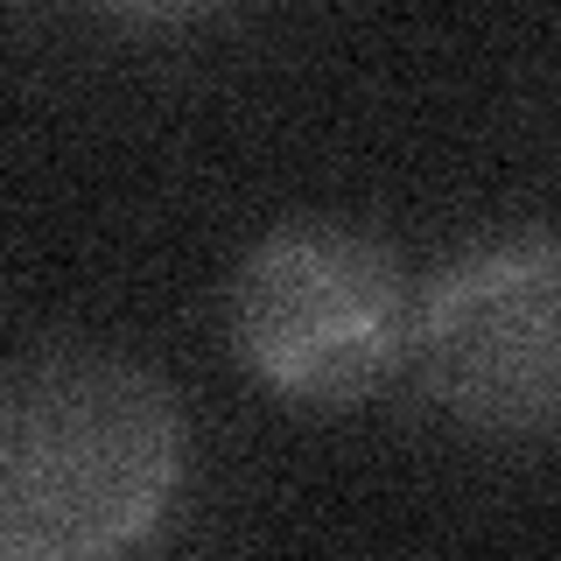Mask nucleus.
Segmentation results:
<instances>
[{
  "label": "nucleus",
  "instance_id": "f257e3e1",
  "mask_svg": "<svg viewBox=\"0 0 561 561\" xmlns=\"http://www.w3.org/2000/svg\"><path fill=\"white\" fill-rule=\"evenodd\" d=\"M183 484V408L154 373L57 351L0 379V561L119 554Z\"/></svg>",
  "mask_w": 561,
  "mask_h": 561
},
{
  "label": "nucleus",
  "instance_id": "f03ea898",
  "mask_svg": "<svg viewBox=\"0 0 561 561\" xmlns=\"http://www.w3.org/2000/svg\"><path fill=\"white\" fill-rule=\"evenodd\" d=\"M414 302L393 253L344 225H280L232 280L245 373L302 408H351L408 358Z\"/></svg>",
  "mask_w": 561,
  "mask_h": 561
},
{
  "label": "nucleus",
  "instance_id": "7ed1b4c3",
  "mask_svg": "<svg viewBox=\"0 0 561 561\" xmlns=\"http://www.w3.org/2000/svg\"><path fill=\"white\" fill-rule=\"evenodd\" d=\"M554 330L561 280L554 245L519 239L470 253L421 295L408 351L449 414L491 435H548L554 421Z\"/></svg>",
  "mask_w": 561,
  "mask_h": 561
},
{
  "label": "nucleus",
  "instance_id": "20e7f679",
  "mask_svg": "<svg viewBox=\"0 0 561 561\" xmlns=\"http://www.w3.org/2000/svg\"><path fill=\"white\" fill-rule=\"evenodd\" d=\"M113 8H127V14H197V8H210V0H113Z\"/></svg>",
  "mask_w": 561,
  "mask_h": 561
}]
</instances>
